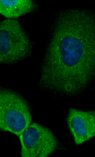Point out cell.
Listing matches in <instances>:
<instances>
[{"instance_id": "obj_4", "label": "cell", "mask_w": 95, "mask_h": 157, "mask_svg": "<svg viewBox=\"0 0 95 157\" xmlns=\"http://www.w3.org/2000/svg\"><path fill=\"white\" fill-rule=\"evenodd\" d=\"M23 157H46L56 149L57 141L48 128L33 123L19 136Z\"/></svg>"}, {"instance_id": "obj_5", "label": "cell", "mask_w": 95, "mask_h": 157, "mask_svg": "<svg viewBox=\"0 0 95 157\" xmlns=\"http://www.w3.org/2000/svg\"><path fill=\"white\" fill-rule=\"evenodd\" d=\"M66 121L76 145L81 144L95 136V111L71 108Z\"/></svg>"}, {"instance_id": "obj_2", "label": "cell", "mask_w": 95, "mask_h": 157, "mask_svg": "<svg viewBox=\"0 0 95 157\" xmlns=\"http://www.w3.org/2000/svg\"><path fill=\"white\" fill-rule=\"evenodd\" d=\"M32 45L20 22L15 19L0 21V63H12L28 56Z\"/></svg>"}, {"instance_id": "obj_3", "label": "cell", "mask_w": 95, "mask_h": 157, "mask_svg": "<svg viewBox=\"0 0 95 157\" xmlns=\"http://www.w3.org/2000/svg\"><path fill=\"white\" fill-rule=\"evenodd\" d=\"M31 121L29 108L25 101L10 90L0 89V130L19 136Z\"/></svg>"}, {"instance_id": "obj_1", "label": "cell", "mask_w": 95, "mask_h": 157, "mask_svg": "<svg viewBox=\"0 0 95 157\" xmlns=\"http://www.w3.org/2000/svg\"><path fill=\"white\" fill-rule=\"evenodd\" d=\"M95 19L85 10L59 17L46 56L41 81L68 93L83 88L94 71Z\"/></svg>"}, {"instance_id": "obj_6", "label": "cell", "mask_w": 95, "mask_h": 157, "mask_svg": "<svg viewBox=\"0 0 95 157\" xmlns=\"http://www.w3.org/2000/svg\"><path fill=\"white\" fill-rule=\"evenodd\" d=\"M37 7L31 0H0V14L8 19H15L34 11Z\"/></svg>"}]
</instances>
